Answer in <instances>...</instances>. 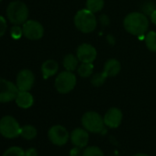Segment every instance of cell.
I'll return each mask as SVG.
<instances>
[{"mask_svg": "<svg viewBox=\"0 0 156 156\" xmlns=\"http://www.w3.org/2000/svg\"><path fill=\"white\" fill-rule=\"evenodd\" d=\"M71 140L72 143L79 148H84L88 144L89 141V135L88 131L86 129H81V128H77L73 129L71 132Z\"/></svg>", "mask_w": 156, "mask_h": 156, "instance_id": "4fadbf2b", "label": "cell"}, {"mask_svg": "<svg viewBox=\"0 0 156 156\" xmlns=\"http://www.w3.org/2000/svg\"><path fill=\"white\" fill-rule=\"evenodd\" d=\"M76 86V76L73 72L63 71L61 72L54 82V87L58 93L67 94L70 93Z\"/></svg>", "mask_w": 156, "mask_h": 156, "instance_id": "277c9868", "label": "cell"}, {"mask_svg": "<svg viewBox=\"0 0 156 156\" xmlns=\"http://www.w3.org/2000/svg\"><path fill=\"white\" fill-rule=\"evenodd\" d=\"M21 128L15 118L5 116L0 119V134L8 139H14L20 135Z\"/></svg>", "mask_w": 156, "mask_h": 156, "instance_id": "8992f818", "label": "cell"}, {"mask_svg": "<svg viewBox=\"0 0 156 156\" xmlns=\"http://www.w3.org/2000/svg\"><path fill=\"white\" fill-rule=\"evenodd\" d=\"M10 35L14 40H20L23 35L22 28H20V25H14L10 30Z\"/></svg>", "mask_w": 156, "mask_h": 156, "instance_id": "d4e9b609", "label": "cell"}, {"mask_svg": "<svg viewBox=\"0 0 156 156\" xmlns=\"http://www.w3.org/2000/svg\"><path fill=\"white\" fill-rule=\"evenodd\" d=\"M81 121L84 129L92 133L101 132L106 126L104 122V118H102L100 114L95 111L86 112L83 115Z\"/></svg>", "mask_w": 156, "mask_h": 156, "instance_id": "5b68a950", "label": "cell"}, {"mask_svg": "<svg viewBox=\"0 0 156 156\" xmlns=\"http://www.w3.org/2000/svg\"><path fill=\"white\" fill-rule=\"evenodd\" d=\"M122 118L123 115L120 109L117 108H111L106 112L104 116V122L107 127L115 129L121 124Z\"/></svg>", "mask_w": 156, "mask_h": 156, "instance_id": "7c38bea8", "label": "cell"}, {"mask_svg": "<svg viewBox=\"0 0 156 156\" xmlns=\"http://www.w3.org/2000/svg\"><path fill=\"white\" fill-rule=\"evenodd\" d=\"M75 55L81 62H94L98 56V51L93 45L82 43L77 47Z\"/></svg>", "mask_w": 156, "mask_h": 156, "instance_id": "8fae6325", "label": "cell"}, {"mask_svg": "<svg viewBox=\"0 0 156 156\" xmlns=\"http://www.w3.org/2000/svg\"><path fill=\"white\" fill-rule=\"evenodd\" d=\"M145 45L152 52H156V31H149L145 36Z\"/></svg>", "mask_w": 156, "mask_h": 156, "instance_id": "ffe728a7", "label": "cell"}, {"mask_svg": "<svg viewBox=\"0 0 156 156\" xmlns=\"http://www.w3.org/2000/svg\"><path fill=\"white\" fill-rule=\"evenodd\" d=\"M134 156H149V155L148 154H145V153H137Z\"/></svg>", "mask_w": 156, "mask_h": 156, "instance_id": "f546056e", "label": "cell"}, {"mask_svg": "<svg viewBox=\"0 0 156 156\" xmlns=\"http://www.w3.org/2000/svg\"><path fill=\"white\" fill-rule=\"evenodd\" d=\"M35 82V76L34 73L29 69L21 70L16 79V85L20 91H30Z\"/></svg>", "mask_w": 156, "mask_h": 156, "instance_id": "30bf717a", "label": "cell"}, {"mask_svg": "<svg viewBox=\"0 0 156 156\" xmlns=\"http://www.w3.org/2000/svg\"><path fill=\"white\" fill-rule=\"evenodd\" d=\"M123 27L127 32L134 36H140L147 32L149 29V20L147 16L140 12H131L123 20Z\"/></svg>", "mask_w": 156, "mask_h": 156, "instance_id": "6da1fadb", "label": "cell"}, {"mask_svg": "<svg viewBox=\"0 0 156 156\" xmlns=\"http://www.w3.org/2000/svg\"><path fill=\"white\" fill-rule=\"evenodd\" d=\"M150 17H151V21L156 26V9L152 10V12L151 13Z\"/></svg>", "mask_w": 156, "mask_h": 156, "instance_id": "f1b7e54d", "label": "cell"}, {"mask_svg": "<svg viewBox=\"0 0 156 156\" xmlns=\"http://www.w3.org/2000/svg\"><path fill=\"white\" fill-rule=\"evenodd\" d=\"M77 73L83 78L91 76L94 73L93 62H81V64H79L77 67Z\"/></svg>", "mask_w": 156, "mask_h": 156, "instance_id": "ac0fdd59", "label": "cell"}, {"mask_svg": "<svg viewBox=\"0 0 156 156\" xmlns=\"http://www.w3.org/2000/svg\"><path fill=\"white\" fill-rule=\"evenodd\" d=\"M81 154V151H80V148L79 147H76L72 149L71 150V152H70V155L71 156H80Z\"/></svg>", "mask_w": 156, "mask_h": 156, "instance_id": "83f0119b", "label": "cell"}, {"mask_svg": "<svg viewBox=\"0 0 156 156\" xmlns=\"http://www.w3.org/2000/svg\"><path fill=\"white\" fill-rule=\"evenodd\" d=\"M59 70L58 62L54 60H47L41 65V73L44 79H47L49 77H51L57 73Z\"/></svg>", "mask_w": 156, "mask_h": 156, "instance_id": "2e32d148", "label": "cell"}, {"mask_svg": "<svg viewBox=\"0 0 156 156\" xmlns=\"http://www.w3.org/2000/svg\"><path fill=\"white\" fill-rule=\"evenodd\" d=\"M9 20L14 25H23L29 17V9L25 3L20 0L12 1L7 8Z\"/></svg>", "mask_w": 156, "mask_h": 156, "instance_id": "3957f363", "label": "cell"}, {"mask_svg": "<svg viewBox=\"0 0 156 156\" xmlns=\"http://www.w3.org/2000/svg\"><path fill=\"white\" fill-rule=\"evenodd\" d=\"M7 20H5L4 17L0 16V38L5 35L6 30H7Z\"/></svg>", "mask_w": 156, "mask_h": 156, "instance_id": "484cf974", "label": "cell"}, {"mask_svg": "<svg viewBox=\"0 0 156 156\" xmlns=\"http://www.w3.org/2000/svg\"><path fill=\"white\" fill-rule=\"evenodd\" d=\"M104 0H87L86 9L93 13H98L104 8Z\"/></svg>", "mask_w": 156, "mask_h": 156, "instance_id": "d6986e66", "label": "cell"}, {"mask_svg": "<svg viewBox=\"0 0 156 156\" xmlns=\"http://www.w3.org/2000/svg\"><path fill=\"white\" fill-rule=\"evenodd\" d=\"M107 75L104 73V72L102 73H94L92 75V78H91V84L94 86V87H101L107 80Z\"/></svg>", "mask_w": 156, "mask_h": 156, "instance_id": "7402d4cb", "label": "cell"}, {"mask_svg": "<svg viewBox=\"0 0 156 156\" xmlns=\"http://www.w3.org/2000/svg\"><path fill=\"white\" fill-rule=\"evenodd\" d=\"M78 62H79V60H78L77 56L73 53H69L65 55L62 60V65L64 69L70 72H73L75 69H77Z\"/></svg>", "mask_w": 156, "mask_h": 156, "instance_id": "e0dca14e", "label": "cell"}, {"mask_svg": "<svg viewBox=\"0 0 156 156\" xmlns=\"http://www.w3.org/2000/svg\"><path fill=\"white\" fill-rule=\"evenodd\" d=\"M82 156H104V152L97 146H90L84 151Z\"/></svg>", "mask_w": 156, "mask_h": 156, "instance_id": "603a6c76", "label": "cell"}, {"mask_svg": "<svg viewBox=\"0 0 156 156\" xmlns=\"http://www.w3.org/2000/svg\"><path fill=\"white\" fill-rule=\"evenodd\" d=\"M20 136L26 140H32L37 136V129L31 125H26L21 128Z\"/></svg>", "mask_w": 156, "mask_h": 156, "instance_id": "44dd1931", "label": "cell"}, {"mask_svg": "<svg viewBox=\"0 0 156 156\" xmlns=\"http://www.w3.org/2000/svg\"><path fill=\"white\" fill-rule=\"evenodd\" d=\"M120 69H121L120 62L117 59L112 58V59H108L105 62L103 72L108 78V77H114L117 74H119V73L120 72Z\"/></svg>", "mask_w": 156, "mask_h": 156, "instance_id": "5bb4252c", "label": "cell"}, {"mask_svg": "<svg viewBox=\"0 0 156 156\" xmlns=\"http://www.w3.org/2000/svg\"><path fill=\"white\" fill-rule=\"evenodd\" d=\"M19 92L17 85L0 78V103H9L15 100Z\"/></svg>", "mask_w": 156, "mask_h": 156, "instance_id": "52a82bcc", "label": "cell"}, {"mask_svg": "<svg viewBox=\"0 0 156 156\" xmlns=\"http://www.w3.org/2000/svg\"><path fill=\"white\" fill-rule=\"evenodd\" d=\"M3 156H25V151L20 147L14 146L8 149L4 152Z\"/></svg>", "mask_w": 156, "mask_h": 156, "instance_id": "cb8c5ba5", "label": "cell"}, {"mask_svg": "<svg viewBox=\"0 0 156 156\" xmlns=\"http://www.w3.org/2000/svg\"><path fill=\"white\" fill-rule=\"evenodd\" d=\"M15 101L20 108L26 109L33 105L34 98L29 91H20Z\"/></svg>", "mask_w": 156, "mask_h": 156, "instance_id": "9a60e30c", "label": "cell"}, {"mask_svg": "<svg viewBox=\"0 0 156 156\" xmlns=\"http://www.w3.org/2000/svg\"><path fill=\"white\" fill-rule=\"evenodd\" d=\"M1 1H2V0H0V2H1Z\"/></svg>", "mask_w": 156, "mask_h": 156, "instance_id": "4dcf8cb0", "label": "cell"}, {"mask_svg": "<svg viewBox=\"0 0 156 156\" xmlns=\"http://www.w3.org/2000/svg\"><path fill=\"white\" fill-rule=\"evenodd\" d=\"M23 36L30 41H37L43 37L44 29L43 26L36 20H27L22 25Z\"/></svg>", "mask_w": 156, "mask_h": 156, "instance_id": "ba28073f", "label": "cell"}, {"mask_svg": "<svg viewBox=\"0 0 156 156\" xmlns=\"http://www.w3.org/2000/svg\"><path fill=\"white\" fill-rule=\"evenodd\" d=\"M25 156H38L37 150L34 148L28 149L27 151H25Z\"/></svg>", "mask_w": 156, "mask_h": 156, "instance_id": "4316f807", "label": "cell"}, {"mask_svg": "<svg viewBox=\"0 0 156 156\" xmlns=\"http://www.w3.org/2000/svg\"><path fill=\"white\" fill-rule=\"evenodd\" d=\"M48 137L50 140L57 146H62L67 143L69 140L68 130L61 125L52 126L48 131Z\"/></svg>", "mask_w": 156, "mask_h": 156, "instance_id": "9c48e42d", "label": "cell"}, {"mask_svg": "<svg viewBox=\"0 0 156 156\" xmlns=\"http://www.w3.org/2000/svg\"><path fill=\"white\" fill-rule=\"evenodd\" d=\"M74 26L82 33H91L93 32L98 25L97 18L95 13L89 11L87 9H80L77 11L73 19Z\"/></svg>", "mask_w": 156, "mask_h": 156, "instance_id": "7a4b0ae2", "label": "cell"}]
</instances>
